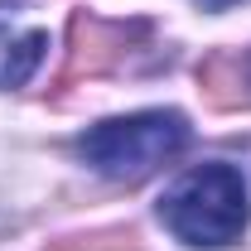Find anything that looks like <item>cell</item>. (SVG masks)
Listing matches in <instances>:
<instances>
[{"label":"cell","mask_w":251,"mask_h":251,"mask_svg":"<svg viewBox=\"0 0 251 251\" xmlns=\"http://www.w3.org/2000/svg\"><path fill=\"white\" fill-rule=\"evenodd\" d=\"M247 179L232 164H198L179 174L159 198V222L184 247H232L247 232Z\"/></svg>","instance_id":"1"},{"label":"cell","mask_w":251,"mask_h":251,"mask_svg":"<svg viewBox=\"0 0 251 251\" xmlns=\"http://www.w3.org/2000/svg\"><path fill=\"white\" fill-rule=\"evenodd\" d=\"M184 145H188V121L179 111H135V116H116V121L92 126L77 140V155L106 179L140 184L159 164L184 155Z\"/></svg>","instance_id":"2"},{"label":"cell","mask_w":251,"mask_h":251,"mask_svg":"<svg viewBox=\"0 0 251 251\" xmlns=\"http://www.w3.org/2000/svg\"><path fill=\"white\" fill-rule=\"evenodd\" d=\"M49 53V29L34 25L25 5H0V92L25 87Z\"/></svg>","instance_id":"3"},{"label":"cell","mask_w":251,"mask_h":251,"mask_svg":"<svg viewBox=\"0 0 251 251\" xmlns=\"http://www.w3.org/2000/svg\"><path fill=\"white\" fill-rule=\"evenodd\" d=\"M203 10H227V5H242V0H198Z\"/></svg>","instance_id":"4"},{"label":"cell","mask_w":251,"mask_h":251,"mask_svg":"<svg viewBox=\"0 0 251 251\" xmlns=\"http://www.w3.org/2000/svg\"><path fill=\"white\" fill-rule=\"evenodd\" d=\"M247 82H251V58H247Z\"/></svg>","instance_id":"5"}]
</instances>
